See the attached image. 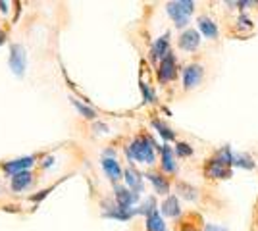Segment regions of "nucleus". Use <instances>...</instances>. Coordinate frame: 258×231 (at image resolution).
Wrapping results in <instances>:
<instances>
[{"label":"nucleus","mask_w":258,"mask_h":231,"mask_svg":"<svg viewBox=\"0 0 258 231\" xmlns=\"http://www.w3.org/2000/svg\"><path fill=\"white\" fill-rule=\"evenodd\" d=\"M199 29H201V33L205 35L206 39H216L218 37V25L206 16L199 18Z\"/></svg>","instance_id":"2eb2a0df"},{"label":"nucleus","mask_w":258,"mask_h":231,"mask_svg":"<svg viewBox=\"0 0 258 231\" xmlns=\"http://www.w3.org/2000/svg\"><path fill=\"white\" fill-rule=\"evenodd\" d=\"M152 127L160 133V137L164 141H173V139H175V133H173L166 123H162L160 120H152Z\"/></svg>","instance_id":"aec40b11"},{"label":"nucleus","mask_w":258,"mask_h":231,"mask_svg":"<svg viewBox=\"0 0 258 231\" xmlns=\"http://www.w3.org/2000/svg\"><path fill=\"white\" fill-rule=\"evenodd\" d=\"M74 102V106L77 108V112L83 116V118H87V120H95L97 118V112L93 110V108H89V106H85V104H81L79 100H72Z\"/></svg>","instance_id":"4be33fe9"},{"label":"nucleus","mask_w":258,"mask_h":231,"mask_svg":"<svg viewBox=\"0 0 258 231\" xmlns=\"http://www.w3.org/2000/svg\"><path fill=\"white\" fill-rule=\"evenodd\" d=\"M8 66L14 71V75L23 77L25 75V67H27V54L22 44H12L10 46V58H8Z\"/></svg>","instance_id":"7ed1b4c3"},{"label":"nucleus","mask_w":258,"mask_h":231,"mask_svg":"<svg viewBox=\"0 0 258 231\" xmlns=\"http://www.w3.org/2000/svg\"><path fill=\"white\" fill-rule=\"evenodd\" d=\"M168 46H170V35H162L160 39H156L154 44H152V50H151V58L156 62V60H164L166 56L170 54V50H168Z\"/></svg>","instance_id":"9d476101"},{"label":"nucleus","mask_w":258,"mask_h":231,"mask_svg":"<svg viewBox=\"0 0 258 231\" xmlns=\"http://www.w3.org/2000/svg\"><path fill=\"white\" fill-rule=\"evenodd\" d=\"M147 179L154 185V191H156L158 195H168V193H170V183H168L164 177L156 176V174H147Z\"/></svg>","instance_id":"a211bd4d"},{"label":"nucleus","mask_w":258,"mask_h":231,"mask_svg":"<svg viewBox=\"0 0 258 231\" xmlns=\"http://www.w3.org/2000/svg\"><path fill=\"white\" fill-rule=\"evenodd\" d=\"M162 214L164 216H170V218H177L179 214H181V208H179V200L177 197H168L164 202H162Z\"/></svg>","instance_id":"ddd939ff"},{"label":"nucleus","mask_w":258,"mask_h":231,"mask_svg":"<svg viewBox=\"0 0 258 231\" xmlns=\"http://www.w3.org/2000/svg\"><path fill=\"white\" fill-rule=\"evenodd\" d=\"M205 231H227L226 227H220V225H214V223H208L205 227Z\"/></svg>","instance_id":"bb28decb"},{"label":"nucleus","mask_w":258,"mask_h":231,"mask_svg":"<svg viewBox=\"0 0 258 231\" xmlns=\"http://www.w3.org/2000/svg\"><path fill=\"white\" fill-rule=\"evenodd\" d=\"M233 164L239 166V168H245V170H252L254 168V162H252V158L248 154H237L235 158H233Z\"/></svg>","instance_id":"412c9836"},{"label":"nucleus","mask_w":258,"mask_h":231,"mask_svg":"<svg viewBox=\"0 0 258 231\" xmlns=\"http://www.w3.org/2000/svg\"><path fill=\"white\" fill-rule=\"evenodd\" d=\"M104 206H106V210H104V218H114V220L125 221V220H129L133 214H137V210L121 208V206H118V204H114V206H108L106 202H104Z\"/></svg>","instance_id":"9b49d317"},{"label":"nucleus","mask_w":258,"mask_h":231,"mask_svg":"<svg viewBox=\"0 0 258 231\" xmlns=\"http://www.w3.org/2000/svg\"><path fill=\"white\" fill-rule=\"evenodd\" d=\"M183 231H195V229H191V227H185Z\"/></svg>","instance_id":"c756f323"},{"label":"nucleus","mask_w":258,"mask_h":231,"mask_svg":"<svg viewBox=\"0 0 258 231\" xmlns=\"http://www.w3.org/2000/svg\"><path fill=\"white\" fill-rule=\"evenodd\" d=\"M147 231H166L164 220L158 212H152L151 216H147Z\"/></svg>","instance_id":"6ab92c4d"},{"label":"nucleus","mask_w":258,"mask_h":231,"mask_svg":"<svg viewBox=\"0 0 258 231\" xmlns=\"http://www.w3.org/2000/svg\"><path fill=\"white\" fill-rule=\"evenodd\" d=\"M175 154L185 158V156H191V154H193V148H191L187 143H177L175 144Z\"/></svg>","instance_id":"393cba45"},{"label":"nucleus","mask_w":258,"mask_h":231,"mask_svg":"<svg viewBox=\"0 0 258 231\" xmlns=\"http://www.w3.org/2000/svg\"><path fill=\"white\" fill-rule=\"evenodd\" d=\"M114 197H116V204L118 206H121V208H131L139 200V193L118 185V187H114Z\"/></svg>","instance_id":"423d86ee"},{"label":"nucleus","mask_w":258,"mask_h":231,"mask_svg":"<svg viewBox=\"0 0 258 231\" xmlns=\"http://www.w3.org/2000/svg\"><path fill=\"white\" fill-rule=\"evenodd\" d=\"M141 91H143V97H145V100H147V102H152V100H154V97H152V93H151V89L147 87L145 83L141 85Z\"/></svg>","instance_id":"a878e982"},{"label":"nucleus","mask_w":258,"mask_h":231,"mask_svg":"<svg viewBox=\"0 0 258 231\" xmlns=\"http://www.w3.org/2000/svg\"><path fill=\"white\" fill-rule=\"evenodd\" d=\"M0 8H2V12H8V4H4V2H0Z\"/></svg>","instance_id":"cd10ccee"},{"label":"nucleus","mask_w":258,"mask_h":231,"mask_svg":"<svg viewBox=\"0 0 258 231\" xmlns=\"http://www.w3.org/2000/svg\"><path fill=\"white\" fill-rule=\"evenodd\" d=\"M203 75H205V69L199 64H191L183 69V87L185 89H195L201 81H203Z\"/></svg>","instance_id":"20e7f679"},{"label":"nucleus","mask_w":258,"mask_h":231,"mask_svg":"<svg viewBox=\"0 0 258 231\" xmlns=\"http://www.w3.org/2000/svg\"><path fill=\"white\" fill-rule=\"evenodd\" d=\"M152 212H156V200L152 197H149L141 204L139 208H137V214H147V216H151Z\"/></svg>","instance_id":"5701e85b"},{"label":"nucleus","mask_w":258,"mask_h":231,"mask_svg":"<svg viewBox=\"0 0 258 231\" xmlns=\"http://www.w3.org/2000/svg\"><path fill=\"white\" fill-rule=\"evenodd\" d=\"M177 191H179L185 198H189V200H195V198H197V189L189 187L187 183H179V185H177Z\"/></svg>","instance_id":"b1692460"},{"label":"nucleus","mask_w":258,"mask_h":231,"mask_svg":"<svg viewBox=\"0 0 258 231\" xmlns=\"http://www.w3.org/2000/svg\"><path fill=\"white\" fill-rule=\"evenodd\" d=\"M31 181H33L31 174H29V172H22V174L12 177V191L22 193V191H25V189L31 185Z\"/></svg>","instance_id":"4468645a"},{"label":"nucleus","mask_w":258,"mask_h":231,"mask_svg":"<svg viewBox=\"0 0 258 231\" xmlns=\"http://www.w3.org/2000/svg\"><path fill=\"white\" fill-rule=\"evenodd\" d=\"M166 12H168V16L173 20L175 27H185L189 23V20H191V14L195 12V2H191V0L168 2Z\"/></svg>","instance_id":"f03ea898"},{"label":"nucleus","mask_w":258,"mask_h":231,"mask_svg":"<svg viewBox=\"0 0 258 231\" xmlns=\"http://www.w3.org/2000/svg\"><path fill=\"white\" fill-rule=\"evenodd\" d=\"M160 150H162V170H164V172H168V174H173V172H175L173 150L168 146V144H164Z\"/></svg>","instance_id":"f3484780"},{"label":"nucleus","mask_w":258,"mask_h":231,"mask_svg":"<svg viewBox=\"0 0 258 231\" xmlns=\"http://www.w3.org/2000/svg\"><path fill=\"white\" fill-rule=\"evenodd\" d=\"M4 43V33H2V31H0V44Z\"/></svg>","instance_id":"c85d7f7f"},{"label":"nucleus","mask_w":258,"mask_h":231,"mask_svg":"<svg viewBox=\"0 0 258 231\" xmlns=\"http://www.w3.org/2000/svg\"><path fill=\"white\" fill-rule=\"evenodd\" d=\"M129 158L137 160L141 164H154L156 156H154V143H152L149 137H135L133 143L125 148Z\"/></svg>","instance_id":"f257e3e1"},{"label":"nucleus","mask_w":258,"mask_h":231,"mask_svg":"<svg viewBox=\"0 0 258 231\" xmlns=\"http://www.w3.org/2000/svg\"><path fill=\"white\" fill-rule=\"evenodd\" d=\"M33 156H23V158H18V160H12V162H6L4 164V170H6V174H10L12 177L18 176V174H22V172H27L29 168L33 166Z\"/></svg>","instance_id":"1a4fd4ad"},{"label":"nucleus","mask_w":258,"mask_h":231,"mask_svg":"<svg viewBox=\"0 0 258 231\" xmlns=\"http://www.w3.org/2000/svg\"><path fill=\"white\" fill-rule=\"evenodd\" d=\"M175 75H177V71H175V56L170 52V54L160 62V67H158V79H160L162 83H168V81L175 79Z\"/></svg>","instance_id":"0eeeda50"},{"label":"nucleus","mask_w":258,"mask_h":231,"mask_svg":"<svg viewBox=\"0 0 258 231\" xmlns=\"http://www.w3.org/2000/svg\"><path fill=\"white\" fill-rule=\"evenodd\" d=\"M102 170H104V174L108 176L110 181H118L119 177L123 176V172H121V168L119 164L116 162V158H102Z\"/></svg>","instance_id":"f8f14e48"},{"label":"nucleus","mask_w":258,"mask_h":231,"mask_svg":"<svg viewBox=\"0 0 258 231\" xmlns=\"http://www.w3.org/2000/svg\"><path fill=\"white\" fill-rule=\"evenodd\" d=\"M205 174L208 177H212V179H227V177H231V170H229V166H226L224 162H220L214 156L212 160L206 162Z\"/></svg>","instance_id":"39448f33"},{"label":"nucleus","mask_w":258,"mask_h":231,"mask_svg":"<svg viewBox=\"0 0 258 231\" xmlns=\"http://www.w3.org/2000/svg\"><path fill=\"white\" fill-rule=\"evenodd\" d=\"M201 44V33L197 29H187L183 31L181 37H179V48L181 50H187V52H193L199 48Z\"/></svg>","instance_id":"6e6552de"},{"label":"nucleus","mask_w":258,"mask_h":231,"mask_svg":"<svg viewBox=\"0 0 258 231\" xmlns=\"http://www.w3.org/2000/svg\"><path fill=\"white\" fill-rule=\"evenodd\" d=\"M123 177H125L127 189L135 191V193H141V191H143V179H141V176L137 174V172H135V170L127 168V170L123 172Z\"/></svg>","instance_id":"dca6fc26"}]
</instances>
